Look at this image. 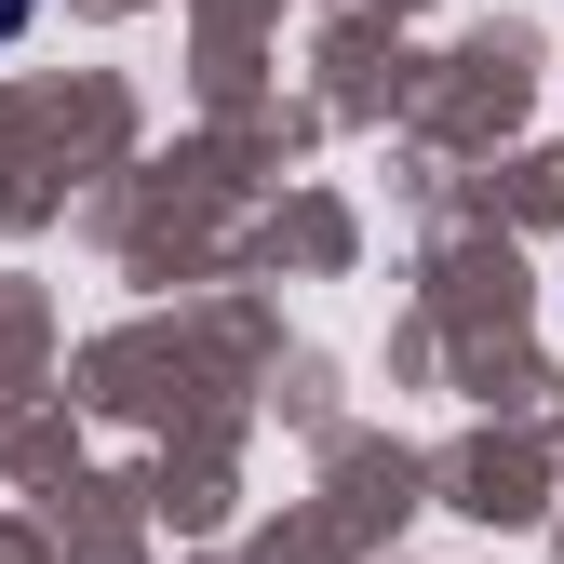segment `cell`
Masks as SVG:
<instances>
[{
  "mask_svg": "<svg viewBox=\"0 0 564 564\" xmlns=\"http://www.w3.org/2000/svg\"><path fill=\"white\" fill-rule=\"evenodd\" d=\"M28 14H41V0H0V41H14V28H28Z\"/></svg>",
  "mask_w": 564,
  "mask_h": 564,
  "instance_id": "obj_1",
  "label": "cell"
}]
</instances>
